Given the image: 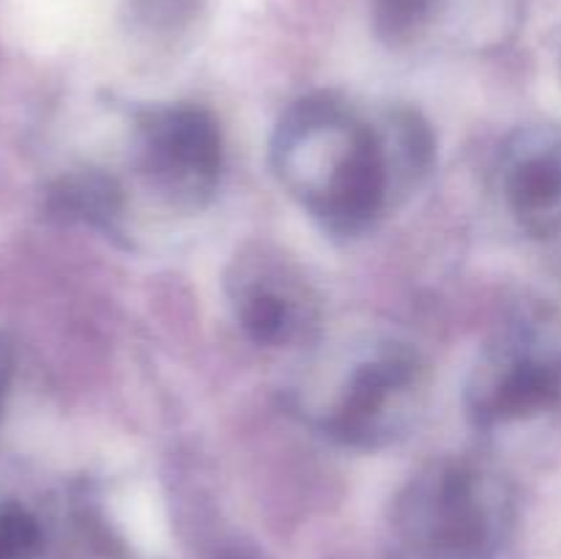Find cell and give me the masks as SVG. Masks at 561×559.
Returning a JSON list of instances; mask_svg holds the SVG:
<instances>
[{
  "label": "cell",
  "mask_w": 561,
  "mask_h": 559,
  "mask_svg": "<svg viewBox=\"0 0 561 559\" xmlns=\"http://www.w3.org/2000/svg\"><path fill=\"white\" fill-rule=\"evenodd\" d=\"M124 208V190L118 181L99 170L64 175L47 195V212L66 223H88L110 228Z\"/></svg>",
  "instance_id": "obj_8"
},
{
  "label": "cell",
  "mask_w": 561,
  "mask_h": 559,
  "mask_svg": "<svg viewBox=\"0 0 561 559\" xmlns=\"http://www.w3.org/2000/svg\"><path fill=\"white\" fill-rule=\"evenodd\" d=\"M272 162L290 195L334 236H359L398 186L381 124L362 121L334 93L299 99L279 118Z\"/></svg>",
  "instance_id": "obj_1"
},
{
  "label": "cell",
  "mask_w": 561,
  "mask_h": 559,
  "mask_svg": "<svg viewBox=\"0 0 561 559\" xmlns=\"http://www.w3.org/2000/svg\"><path fill=\"white\" fill-rule=\"evenodd\" d=\"M228 290L236 318L252 343L288 345L316 327V301L305 277L272 252L236 255Z\"/></svg>",
  "instance_id": "obj_6"
},
{
  "label": "cell",
  "mask_w": 561,
  "mask_h": 559,
  "mask_svg": "<svg viewBox=\"0 0 561 559\" xmlns=\"http://www.w3.org/2000/svg\"><path fill=\"white\" fill-rule=\"evenodd\" d=\"M142 173L179 206L211 201L222 173V135L208 110L197 104L151 107L137 121Z\"/></svg>",
  "instance_id": "obj_4"
},
{
  "label": "cell",
  "mask_w": 561,
  "mask_h": 559,
  "mask_svg": "<svg viewBox=\"0 0 561 559\" xmlns=\"http://www.w3.org/2000/svg\"><path fill=\"white\" fill-rule=\"evenodd\" d=\"M561 400V351L537 349L529 338L510 334L488 345L471 373L466 409L474 425L496 427L526 420Z\"/></svg>",
  "instance_id": "obj_5"
},
{
  "label": "cell",
  "mask_w": 561,
  "mask_h": 559,
  "mask_svg": "<svg viewBox=\"0 0 561 559\" xmlns=\"http://www.w3.org/2000/svg\"><path fill=\"white\" fill-rule=\"evenodd\" d=\"M444 0H373V22L383 42H405L433 16Z\"/></svg>",
  "instance_id": "obj_9"
},
{
  "label": "cell",
  "mask_w": 561,
  "mask_h": 559,
  "mask_svg": "<svg viewBox=\"0 0 561 559\" xmlns=\"http://www.w3.org/2000/svg\"><path fill=\"white\" fill-rule=\"evenodd\" d=\"M394 521L403 540L431 559H485L510 524L502 477L471 460H436L411 477Z\"/></svg>",
  "instance_id": "obj_2"
},
{
  "label": "cell",
  "mask_w": 561,
  "mask_h": 559,
  "mask_svg": "<svg viewBox=\"0 0 561 559\" xmlns=\"http://www.w3.org/2000/svg\"><path fill=\"white\" fill-rule=\"evenodd\" d=\"M422 384L414 351L398 343L373 345L345 373L337 398L321 414V431L343 447H387L414 422Z\"/></svg>",
  "instance_id": "obj_3"
},
{
  "label": "cell",
  "mask_w": 561,
  "mask_h": 559,
  "mask_svg": "<svg viewBox=\"0 0 561 559\" xmlns=\"http://www.w3.org/2000/svg\"><path fill=\"white\" fill-rule=\"evenodd\" d=\"M502 192L515 217L531 233H548L561 214V137L531 126L502 148Z\"/></svg>",
  "instance_id": "obj_7"
},
{
  "label": "cell",
  "mask_w": 561,
  "mask_h": 559,
  "mask_svg": "<svg viewBox=\"0 0 561 559\" xmlns=\"http://www.w3.org/2000/svg\"><path fill=\"white\" fill-rule=\"evenodd\" d=\"M195 5V0H137V11L146 16L148 22H162V25H170V22L186 16Z\"/></svg>",
  "instance_id": "obj_10"
}]
</instances>
